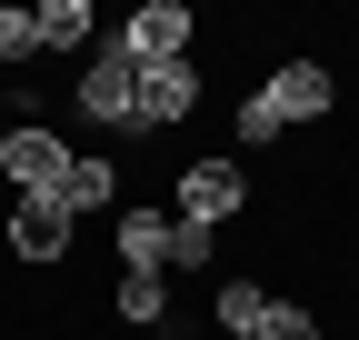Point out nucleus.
Wrapping results in <instances>:
<instances>
[{
  "label": "nucleus",
  "instance_id": "obj_1",
  "mask_svg": "<svg viewBox=\"0 0 359 340\" xmlns=\"http://www.w3.org/2000/svg\"><path fill=\"white\" fill-rule=\"evenodd\" d=\"M70 140L60 131H40V120H11V140H0V181H11L20 200H60V181H70Z\"/></svg>",
  "mask_w": 359,
  "mask_h": 340
},
{
  "label": "nucleus",
  "instance_id": "obj_2",
  "mask_svg": "<svg viewBox=\"0 0 359 340\" xmlns=\"http://www.w3.org/2000/svg\"><path fill=\"white\" fill-rule=\"evenodd\" d=\"M80 110L100 120V131H140V60H130L120 40H100V51L80 60Z\"/></svg>",
  "mask_w": 359,
  "mask_h": 340
},
{
  "label": "nucleus",
  "instance_id": "obj_3",
  "mask_svg": "<svg viewBox=\"0 0 359 340\" xmlns=\"http://www.w3.org/2000/svg\"><path fill=\"white\" fill-rule=\"evenodd\" d=\"M190 30H200V20H190V0H140V11H130L110 40L150 70V60H190Z\"/></svg>",
  "mask_w": 359,
  "mask_h": 340
},
{
  "label": "nucleus",
  "instance_id": "obj_4",
  "mask_svg": "<svg viewBox=\"0 0 359 340\" xmlns=\"http://www.w3.org/2000/svg\"><path fill=\"white\" fill-rule=\"evenodd\" d=\"M259 110L280 120V131H290V120H320V110H339V80H330V60H280V70L259 80Z\"/></svg>",
  "mask_w": 359,
  "mask_h": 340
},
{
  "label": "nucleus",
  "instance_id": "obj_5",
  "mask_svg": "<svg viewBox=\"0 0 359 340\" xmlns=\"http://www.w3.org/2000/svg\"><path fill=\"white\" fill-rule=\"evenodd\" d=\"M250 200V181H240V160H190L180 170V221H200V230H219L230 210Z\"/></svg>",
  "mask_w": 359,
  "mask_h": 340
},
{
  "label": "nucleus",
  "instance_id": "obj_6",
  "mask_svg": "<svg viewBox=\"0 0 359 340\" xmlns=\"http://www.w3.org/2000/svg\"><path fill=\"white\" fill-rule=\"evenodd\" d=\"M0 240L20 250V261H40V270H50V261H70V210H60V200H11Z\"/></svg>",
  "mask_w": 359,
  "mask_h": 340
},
{
  "label": "nucleus",
  "instance_id": "obj_7",
  "mask_svg": "<svg viewBox=\"0 0 359 340\" xmlns=\"http://www.w3.org/2000/svg\"><path fill=\"white\" fill-rule=\"evenodd\" d=\"M190 110H200V70H190V60H150V70H140V131L190 120Z\"/></svg>",
  "mask_w": 359,
  "mask_h": 340
},
{
  "label": "nucleus",
  "instance_id": "obj_8",
  "mask_svg": "<svg viewBox=\"0 0 359 340\" xmlns=\"http://www.w3.org/2000/svg\"><path fill=\"white\" fill-rule=\"evenodd\" d=\"M120 261L170 280V210H120Z\"/></svg>",
  "mask_w": 359,
  "mask_h": 340
},
{
  "label": "nucleus",
  "instance_id": "obj_9",
  "mask_svg": "<svg viewBox=\"0 0 359 340\" xmlns=\"http://www.w3.org/2000/svg\"><path fill=\"white\" fill-rule=\"evenodd\" d=\"M110 310H120L130 330H160V320H170V280H160V270H120V290H110Z\"/></svg>",
  "mask_w": 359,
  "mask_h": 340
},
{
  "label": "nucleus",
  "instance_id": "obj_10",
  "mask_svg": "<svg viewBox=\"0 0 359 340\" xmlns=\"http://www.w3.org/2000/svg\"><path fill=\"white\" fill-rule=\"evenodd\" d=\"M110 190H120V170H110L100 150H80L70 181H60V210H70V221H80V210H110Z\"/></svg>",
  "mask_w": 359,
  "mask_h": 340
},
{
  "label": "nucleus",
  "instance_id": "obj_11",
  "mask_svg": "<svg viewBox=\"0 0 359 340\" xmlns=\"http://www.w3.org/2000/svg\"><path fill=\"white\" fill-rule=\"evenodd\" d=\"M40 51H90V0H40Z\"/></svg>",
  "mask_w": 359,
  "mask_h": 340
},
{
  "label": "nucleus",
  "instance_id": "obj_12",
  "mask_svg": "<svg viewBox=\"0 0 359 340\" xmlns=\"http://www.w3.org/2000/svg\"><path fill=\"white\" fill-rule=\"evenodd\" d=\"M210 310H219V330H230V340H250L259 310H269V290H259V280H219V301H210Z\"/></svg>",
  "mask_w": 359,
  "mask_h": 340
},
{
  "label": "nucleus",
  "instance_id": "obj_13",
  "mask_svg": "<svg viewBox=\"0 0 359 340\" xmlns=\"http://www.w3.org/2000/svg\"><path fill=\"white\" fill-rule=\"evenodd\" d=\"M210 261H219V230H200V221L170 210V270H210Z\"/></svg>",
  "mask_w": 359,
  "mask_h": 340
},
{
  "label": "nucleus",
  "instance_id": "obj_14",
  "mask_svg": "<svg viewBox=\"0 0 359 340\" xmlns=\"http://www.w3.org/2000/svg\"><path fill=\"white\" fill-rule=\"evenodd\" d=\"M250 340H320V320H309V310H299V301H269V310H259V330H250Z\"/></svg>",
  "mask_w": 359,
  "mask_h": 340
},
{
  "label": "nucleus",
  "instance_id": "obj_15",
  "mask_svg": "<svg viewBox=\"0 0 359 340\" xmlns=\"http://www.w3.org/2000/svg\"><path fill=\"white\" fill-rule=\"evenodd\" d=\"M30 51H40V20L20 0H0V60H30Z\"/></svg>",
  "mask_w": 359,
  "mask_h": 340
},
{
  "label": "nucleus",
  "instance_id": "obj_16",
  "mask_svg": "<svg viewBox=\"0 0 359 340\" xmlns=\"http://www.w3.org/2000/svg\"><path fill=\"white\" fill-rule=\"evenodd\" d=\"M240 140H250V150H269V140H280V120H269V110H259V91L240 100Z\"/></svg>",
  "mask_w": 359,
  "mask_h": 340
},
{
  "label": "nucleus",
  "instance_id": "obj_17",
  "mask_svg": "<svg viewBox=\"0 0 359 340\" xmlns=\"http://www.w3.org/2000/svg\"><path fill=\"white\" fill-rule=\"evenodd\" d=\"M11 110H30V91H20V100H0V140H11Z\"/></svg>",
  "mask_w": 359,
  "mask_h": 340
}]
</instances>
